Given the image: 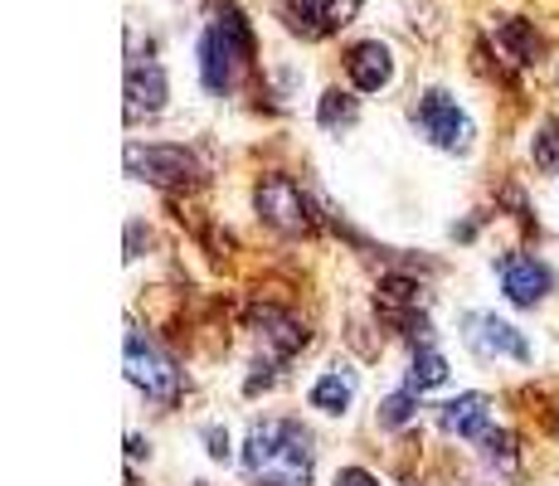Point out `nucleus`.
<instances>
[{"label": "nucleus", "mask_w": 559, "mask_h": 486, "mask_svg": "<svg viewBox=\"0 0 559 486\" xmlns=\"http://www.w3.org/2000/svg\"><path fill=\"white\" fill-rule=\"evenodd\" d=\"M414 122H418V132H424L428 142L443 146V151H467L472 146V117L462 112L443 88H428L424 97H418Z\"/></svg>", "instance_id": "nucleus-3"}, {"label": "nucleus", "mask_w": 559, "mask_h": 486, "mask_svg": "<svg viewBox=\"0 0 559 486\" xmlns=\"http://www.w3.org/2000/svg\"><path fill=\"white\" fill-rule=\"evenodd\" d=\"M462 341L472 345V355H481V360H531V341L521 336V331L511 327V321L491 317V311H472V317H462Z\"/></svg>", "instance_id": "nucleus-7"}, {"label": "nucleus", "mask_w": 559, "mask_h": 486, "mask_svg": "<svg viewBox=\"0 0 559 486\" xmlns=\"http://www.w3.org/2000/svg\"><path fill=\"white\" fill-rule=\"evenodd\" d=\"M350 399H356V370H331L311 384V408L321 414H346Z\"/></svg>", "instance_id": "nucleus-13"}, {"label": "nucleus", "mask_w": 559, "mask_h": 486, "mask_svg": "<svg viewBox=\"0 0 559 486\" xmlns=\"http://www.w3.org/2000/svg\"><path fill=\"white\" fill-rule=\"evenodd\" d=\"M166 107V69L156 59H132L127 63V122L156 117Z\"/></svg>", "instance_id": "nucleus-9"}, {"label": "nucleus", "mask_w": 559, "mask_h": 486, "mask_svg": "<svg viewBox=\"0 0 559 486\" xmlns=\"http://www.w3.org/2000/svg\"><path fill=\"white\" fill-rule=\"evenodd\" d=\"M535 166L550 170V176L559 170V122H555V117L540 127V132H535Z\"/></svg>", "instance_id": "nucleus-18"}, {"label": "nucleus", "mask_w": 559, "mask_h": 486, "mask_svg": "<svg viewBox=\"0 0 559 486\" xmlns=\"http://www.w3.org/2000/svg\"><path fill=\"white\" fill-rule=\"evenodd\" d=\"M501 292L515 301V307H535V301L545 297V292L555 287V273L540 263V258H525V253H511L501 258Z\"/></svg>", "instance_id": "nucleus-10"}, {"label": "nucleus", "mask_w": 559, "mask_h": 486, "mask_svg": "<svg viewBox=\"0 0 559 486\" xmlns=\"http://www.w3.org/2000/svg\"><path fill=\"white\" fill-rule=\"evenodd\" d=\"M204 438H210V452H214V458H229V434H219V428H210V434H204Z\"/></svg>", "instance_id": "nucleus-21"}, {"label": "nucleus", "mask_w": 559, "mask_h": 486, "mask_svg": "<svg viewBox=\"0 0 559 486\" xmlns=\"http://www.w3.org/2000/svg\"><path fill=\"white\" fill-rule=\"evenodd\" d=\"M350 122H356V97L331 88L326 97H321V127H331V132H336V127H350Z\"/></svg>", "instance_id": "nucleus-17"}, {"label": "nucleus", "mask_w": 559, "mask_h": 486, "mask_svg": "<svg viewBox=\"0 0 559 486\" xmlns=\"http://www.w3.org/2000/svg\"><path fill=\"white\" fill-rule=\"evenodd\" d=\"M414 418V389H404V394H394V399H384V408H380V424H390V428H400Z\"/></svg>", "instance_id": "nucleus-19"}, {"label": "nucleus", "mask_w": 559, "mask_h": 486, "mask_svg": "<svg viewBox=\"0 0 559 486\" xmlns=\"http://www.w3.org/2000/svg\"><path fill=\"white\" fill-rule=\"evenodd\" d=\"M336 486H380V482H374L365 467H346V472H336Z\"/></svg>", "instance_id": "nucleus-20"}, {"label": "nucleus", "mask_w": 559, "mask_h": 486, "mask_svg": "<svg viewBox=\"0 0 559 486\" xmlns=\"http://www.w3.org/2000/svg\"><path fill=\"white\" fill-rule=\"evenodd\" d=\"M127 375H132V384L142 389L146 399H160V404H176L180 399V370L142 336V331L127 336Z\"/></svg>", "instance_id": "nucleus-4"}, {"label": "nucleus", "mask_w": 559, "mask_h": 486, "mask_svg": "<svg viewBox=\"0 0 559 486\" xmlns=\"http://www.w3.org/2000/svg\"><path fill=\"white\" fill-rule=\"evenodd\" d=\"M253 321H258V327H267L263 336L273 341V351H277V355H293V351H302V345H307V331L297 327L293 317H283V311L263 307V311H253Z\"/></svg>", "instance_id": "nucleus-14"}, {"label": "nucleus", "mask_w": 559, "mask_h": 486, "mask_svg": "<svg viewBox=\"0 0 559 486\" xmlns=\"http://www.w3.org/2000/svg\"><path fill=\"white\" fill-rule=\"evenodd\" d=\"M253 200H258V214H263L267 224H277V229H287V234L311 229V210H307L302 190H297L287 176H267Z\"/></svg>", "instance_id": "nucleus-8"}, {"label": "nucleus", "mask_w": 559, "mask_h": 486, "mask_svg": "<svg viewBox=\"0 0 559 486\" xmlns=\"http://www.w3.org/2000/svg\"><path fill=\"white\" fill-rule=\"evenodd\" d=\"M243 467L263 486H307L311 482V438L293 418H263L249 434Z\"/></svg>", "instance_id": "nucleus-1"}, {"label": "nucleus", "mask_w": 559, "mask_h": 486, "mask_svg": "<svg viewBox=\"0 0 559 486\" xmlns=\"http://www.w3.org/2000/svg\"><path fill=\"white\" fill-rule=\"evenodd\" d=\"M497 39H501V49H507L515 63H535V54H540V35H535L525 20H501Z\"/></svg>", "instance_id": "nucleus-16"}, {"label": "nucleus", "mask_w": 559, "mask_h": 486, "mask_svg": "<svg viewBox=\"0 0 559 486\" xmlns=\"http://www.w3.org/2000/svg\"><path fill=\"white\" fill-rule=\"evenodd\" d=\"M360 10V0H277V15L293 35L302 39H326L341 25H350Z\"/></svg>", "instance_id": "nucleus-5"}, {"label": "nucleus", "mask_w": 559, "mask_h": 486, "mask_svg": "<svg viewBox=\"0 0 559 486\" xmlns=\"http://www.w3.org/2000/svg\"><path fill=\"white\" fill-rule=\"evenodd\" d=\"M346 73H350V83H356L360 93H380L384 83L394 79V59H390V49H384L380 39H365V45H350Z\"/></svg>", "instance_id": "nucleus-12"}, {"label": "nucleus", "mask_w": 559, "mask_h": 486, "mask_svg": "<svg viewBox=\"0 0 559 486\" xmlns=\"http://www.w3.org/2000/svg\"><path fill=\"white\" fill-rule=\"evenodd\" d=\"M448 380V360L433 351V345H418L414 351V365H408V389L424 394V389H438Z\"/></svg>", "instance_id": "nucleus-15"}, {"label": "nucleus", "mask_w": 559, "mask_h": 486, "mask_svg": "<svg viewBox=\"0 0 559 486\" xmlns=\"http://www.w3.org/2000/svg\"><path fill=\"white\" fill-rule=\"evenodd\" d=\"M127 170L152 186H195L200 161L186 146H127Z\"/></svg>", "instance_id": "nucleus-6"}, {"label": "nucleus", "mask_w": 559, "mask_h": 486, "mask_svg": "<svg viewBox=\"0 0 559 486\" xmlns=\"http://www.w3.org/2000/svg\"><path fill=\"white\" fill-rule=\"evenodd\" d=\"M253 59V35H249V20L239 15V5L224 0L219 15L210 20L200 39V79L210 93H229L239 83V73L249 69Z\"/></svg>", "instance_id": "nucleus-2"}, {"label": "nucleus", "mask_w": 559, "mask_h": 486, "mask_svg": "<svg viewBox=\"0 0 559 486\" xmlns=\"http://www.w3.org/2000/svg\"><path fill=\"white\" fill-rule=\"evenodd\" d=\"M438 424H443V434H453V438L481 442L491 434V399L487 394H462V399H453V404H443Z\"/></svg>", "instance_id": "nucleus-11"}]
</instances>
